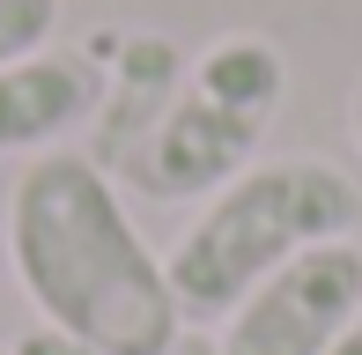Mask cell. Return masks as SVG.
Wrapping results in <instances>:
<instances>
[{"mask_svg": "<svg viewBox=\"0 0 362 355\" xmlns=\"http://www.w3.org/2000/svg\"><path fill=\"white\" fill-rule=\"evenodd\" d=\"M8 260L37 318L96 355H170L185 333L170 274L126 215V192L89 156L52 149L8 185Z\"/></svg>", "mask_w": 362, "mask_h": 355, "instance_id": "6da1fadb", "label": "cell"}, {"mask_svg": "<svg viewBox=\"0 0 362 355\" xmlns=\"http://www.w3.org/2000/svg\"><path fill=\"white\" fill-rule=\"evenodd\" d=\"M362 192L348 170L325 156H259L252 170H237L215 200H200V215L185 222V237L170 245V296L185 326H222L267 274H281L296 252L355 237Z\"/></svg>", "mask_w": 362, "mask_h": 355, "instance_id": "7a4b0ae2", "label": "cell"}, {"mask_svg": "<svg viewBox=\"0 0 362 355\" xmlns=\"http://www.w3.org/2000/svg\"><path fill=\"white\" fill-rule=\"evenodd\" d=\"M355 318H362V245L333 237V245L296 252L281 274H267L222 318L215 348L222 355H325Z\"/></svg>", "mask_w": 362, "mask_h": 355, "instance_id": "3957f363", "label": "cell"}, {"mask_svg": "<svg viewBox=\"0 0 362 355\" xmlns=\"http://www.w3.org/2000/svg\"><path fill=\"white\" fill-rule=\"evenodd\" d=\"M259 141H267V126L244 119V111L215 104L207 89H177V104L163 111V126L148 134V149L126 163L119 185H134L141 200H215L237 170L259 163Z\"/></svg>", "mask_w": 362, "mask_h": 355, "instance_id": "277c9868", "label": "cell"}, {"mask_svg": "<svg viewBox=\"0 0 362 355\" xmlns=\"http://www.w3.org/2000/svg\"><path fill=\"white\" fill-rule=\"evenodd\" d=\"M96 52H104V96H96L89 119V163L126 178V163L148 149V134L163 126V111L185 89V45L163 37V30H96Z\"/></svg>", "mask_w": 362, "mask_h": 355, "instance_id": "5b68a950", "label": "cell"}, {"mask_svg": "<svg viewBox=\"0 0 362 355\" xmlns=\"http://www.w3.org/2000/svg\"><path fill=\"white\" fill-rule=\"evenodd\" d=\"M96 96H104L96 30L81 45H45L0 67V156H52L74 126L96 119Z\"/></svg>", "mask_w": 362, "mask_h": 355, "instance_id": "8992f818", "label": "cell"}, {"mask_svg": "<svg viewBox=\"0 0 362 355\" xmlns=\"http://www.w3.org/2000/svg\"><path fill=\"white\" fill-rule=\"evenodd\" d=\"M59 30V0H0V67L45 52Z\"/></svg>", "mask_w": 362, "mask_h": 355, "instance_id": "52a82bcc", "label": "cell"}, {"mask_svg": "<svg viewBox=\"0 0 362 355\" xmlns=\"http://www.w3.org/2000/svg\"><path fill=\"white\" fill-rule=\"evenodd\" d=\"M15 355H96L89 341H67V333H52V326H30L23 341H15Z\"/></svg>", "mask_w": 362, "mask_h": 355, "instance_id": "ba28073f", "label": "cell"}, {"mask_svg": "<svg viewBox=\"0 0 362 355\" xmlns=\"http://www.w3.org/2000/svg\"><path fill=\"white\" fill-rule=\"evenodd\" d=\"M170 355H222V348H215V333H177Z\"/></svg>", "mask_w": 362, "mask_h": 355, "instance_id": "9c48e42d", "label": "cell"}, {"mask_svg": "<svg viewBox=\"0 0 362 355\" xmlns=\"http://www.w3.org/2000/svg\"><path fill=\"white\" fill-rule=\"evenodd\" d=\"M325 355H362V318H355V326H348V333H340V341H333V348H325Z\"/></svg>", "mask_w": 362, "mask_h": 355, "instance_id": "30bf717a", "label": "cell"}, {"mask_svg": "<svg viewBox=\"0 0 362 355\" xmlns=\"http://www.w3.org/2000/svg\"><path fill=\"white\" fill-rule=\"evenodd\" d=\"M348 126H355V141H362V82H355V96H348Z\"/></svg>", "mask_w": 362, "mask_h": 355, "instance_id": "8fae6325", "label": "cell"}, {"mask_svg": "<svg viewBox=\"0 0 362 355\" xmlns=\"http://www.w3.org/2000/svg\"><path fill=\"white\" fill-rule=\"evenodd\" d=\"M0 355H15V348H0Z\"/></svg>", "mask_w": 362, "mask_h": 355, "instance_id": "7c38bea8", "label": "cell"}]
</instances>
